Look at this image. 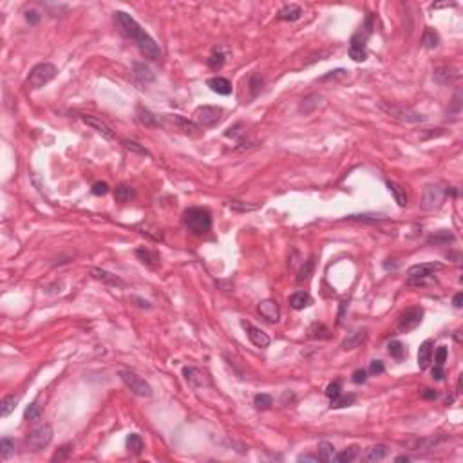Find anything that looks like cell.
Returning <instances> with one entry per match:
<instances>
[{
	"label": "cell",
	"instance_id": "7",
	"mask_svg": "<svg viewBox=\"0 0 463 463\" xmlns=\"http://www.w3.org/2000/svg\"><path fill=\"white\" fill-rule=\"evenodd\" d=\"M447 190H444L440 185H427L422 194V208L424 210H436L442 206Z\"/></svg>",
	"mask_w": 463,
	"mask_h": 463
},
{
	"label": "cell",
	"instance_id": "18",
	"mask_svg": "<svg viewBox=\"0 0 463 463\" xmlns=\"http://www.w3.org/2000/svg\"><path fill=\"white\" fill-rule=\"evenodd\" d=\"M206 85L212 89L214 93L221 94V96H228L232 94V83L230 80L223 78V76H215V78H210L206 82Z\"/></svg>",
	"mask_w": 463,
	"mask_h": 463
},
{
	"label": "cell",
	"instance_id": "45",
	"mask_svg": "<svg viewBox=\"0 0 463 463\" xmlns=\"http://www.w3.org/2000/svg\"><path fill=\"white\" fill-rule=\"evenodd\" d=\"M228 206L232 210H235V212H251V210L257 208L255 205H246L243 201H228Z\"/></svg>",
	"mask_w": 463,
	"mask_h": 463
},
{
	"label": "cell",
	"instance_id": "51",
	"mask_svg": "<svg viewBox=\"0 0 463 463\" xmlns=\"http://www.w3.org/2000/svg\"><path fill=\"white\" fill-rule=\"evenodd\" d=\"M445 360H447V347L440 346L436 349V355H434V362H436V365H444Z\"/></svg>",
	"mask_w": 463,
	"mask_h": 463
},
{
	"label": "cell",
	"instance_id": "25",
	"mask_svg": "<svg viewBox=\"0 0 463 463\" xmlns=\"http://www.w3.org/2000/svg\"><path fill=\"white\" fill-rule=\"evenodd\" d=\"M134 76H136V80H138L141 85H147V83L154 82L152 71L147 66H143V64H136V66H134Z\"/></svg>",
	"mask_w": 463,
	"mask_h": 463
},
{
	"label": "cell",
	"instance_id": "32",
	"mask_svg": "<svg viewBox=\"0 0 463 463\" xmlns=\"http://www.w3.org/2000/svg\"><path fill=\"white\" fill-rule=\"evenodd\" d=\"M18 400H20V397H15V395L4 398V400H2V405H0V413H2V416L4 418L9 416V414L15 411L17 404H18Z\"/></svg>",
	"mask_w": 463,
	"mask_h": 463
},
{
	"label": "cell",
	"instance_id": "46",
	"mask_svg": "<svg viewBox=\"0 0 463 463\" xmlns=\"http://www.w3.org/2000/svg\"><path fill=\"white\" fill-rule=\"evenodd\" d=\"M123 145H125V149H129V150H132V152H138L141 154V156H150V152L147 150L145 147H141L139 143H136V141H131V139H125L123 141Z\"/></svg>",
	"mask_w": 463,
	"mask_h": 463
},
{
	"label": "cell",
	"instance_id": "57",
	"mask_svg": "<svg viewBox=\"0 0 463 463\" xmlns=\"http://www.w3.org/2000/svg\"><path fill=\"white\" fill-rule=\"evenodd\" d=\"M69 450H71V447H62V450H60V452H56V454L53 456V462H56V460H58V462H60V460H64V458L69 454Z\"/></svg>",
	"mask_w": 463,
	"mask_h": 463
},
{
	"label": "cell",
	"instance_id": "9",
	"mask_svg": "<svg viewBox=\"0 0 463 463\" xmlns=\"http://www.w3.org/2000/svg\"><path fill=\"white\" fill-rule=\"evenodd\" d=\"M163 118H165L166 123H170L174 129L181 131V132L186 134V136L199 138V136L203 134V131H201V127H199L198 123H194L192 119H186L183 118V116H179V114H165Z\"/></svg>",
	"mask_w": 463,
	"mask_h": 463
},
{
	"label": "cell",
	"instance_id": "21",
	"mask_svg": "<svg viewBox=\"0 0 463 463\" xmlns=\"http://www.w3.org/2000/svg\"><path fill=\"white\" fill-rule=\"evenodd\" d=\"M320 105H322V96H320V94H310V96H306V98L302 99V103L298 107V113L310 114L313 113L315 109H318Z\"/></svg>",
	"mask_w": 463,
	"mask_h": 463
},
{
	"label": "cell",
	"instance_id": "33",
	"mask_svg": "<svg viewBox=\"0 0 463 463\" xmlns=\"http://www.w3.org/2000/svg\"><path fill=\"white\" fill-rule=\"evenodd\" d=\"M357 456H358V447H349V449H346V450H342V452L335 454L333 460L338 463H351V462L357 460Z\"/></svg>",
	"mask_w": 463,
	"mask_h": 463
},
{
	"label": "cell",
	"instance_id": "40",
	"mask_svg": "<svg viewBox=\"0 0 463 463\" xmlns=\"http://www.w3.org/2000/svg\"><path fill=\"white\" fill-rule=\"evenodd\" d=\"M308 333H310L311 338H328L330 335V331H328V328H326L324 324H318V322H315V324L311 326L310 330H308Z\"/></svg>",
	"mask_w": 463,
	"mask_h": 463
},
{
	"label": "cell",
	"instance_id": "22",
	"mask_svg": "<svg viewBox=\"0 0 463 463\" xmlns=\"http://www.w3.org/2000/svg\"><path fill=\"white\" fill-rule=\"evenodd\" d=\"M387 452H389V449L385 447V445H373V447H369V449L365 450L364 454V462H380V460H384L385 456H387Z\"/></svg>",
	"mask_w": 463,
	"mask_h": 463
},
{
	"label": "cell",
	"instance_id": "6",
	"mask_svg": "<svg viewBox=\"0 0 463 463\" xmlns=\"http://www.w3.org/2000/svg\"><path fill=\"white\" fill-rule=\"evenodd\" d=\"M380 111H384L387 116H393V118L400 119V121H405V123H418V121H425V116L424 114L416 113V111H413V109H405V107H400V105H391V103H385V101H382L380 103Z\"/></svg>",
	"mask_w": 463,
	"mask_h": 463
},
{
	"label": "cell",
	"instance_id": "47",
	"mask_svg": "<svg viewBox=\"0 0 463 463\" xmlns=\"http://www.w3.org/2000/svg\"><path fill=\"white\" fill-rule=\"evenodd\" d=\"M246 131H245V125L243 123H237V125L230 127L228 131H226V138H233V139H239L241 136H245Z\"/></svg>",
	"mask_w": 463,
	"mask_h": 463
},
{
	"label": "cell",
	"instance_id": "13",
	"mask_svg": "<svg viewBox=\"0 0 463 463\" xmlns=\"http://www.w3.org/2000/svg\"><path fill=\"white\" fill-rule=\"evenodd\" d=\"M365 42H367V34L362 36V33H357L351 38L349 44V56L355 62H364L367 58V49H365Z\"/></svg>",
	"mask_w": 463,
	"mask_h": 463
},
{
	"label": "cell",
	"instance_id": "44",
	"mask_svg": "<svg viewBox=\"0 0 463 463\" xmlns=\"http://www.w3.org/2000/svg\"><path fill=\"white\" fill-rule=\"evenodd\" d=\"M223 66H225V54L223 53L217 51V53H214L212 56L208 58V67L214 69V71H215V69H221Z\"/></svg>",
	"mask_w": 463,
	"mask_h": 463
},
{
	"label": "cell",
	"instance_id": "3",
	"mask_svg": "<svg viewBox=\"0 0 463 463\" xmlns=\"http://www.w3.org/2000/svg\"><path fill=\"white\" fill-rule=\"evenodd\" d=\"M56 67L49 62H42V64H36V66L29 71V76H27V85L31 89H42L44 85H47L51 80H54L56 76Z\"/></svg>",
	"mask_w": 463,
	"mask_h": 463
},
{
	"label": "cell",
	"instance_id": "27",
	"mask_svg": "<svg viewBox=\"0 0 463 463\" xmlns=\"http://www.w3.org/2000/svg\"><path fill=\"white\" fill-rule=\"evenodd\" d=\"M311 302H313L311 297L308 295V293H304V291H297V293H293V295L290 297V304L293 310H304V308H308Z\"/></svg>",
	"mask_w": 463,
	"mask_h": 463
},
{
	"label": "cell",
	"instance_id": "59",
	"mask_svg": "<svg viewBox=\"0 0 463 463\" xmlns=\"http://www.w3.org/2000/svg\"><path fill=\"white\" fill-rule=\"evenodd\" d=\"M462 302H463V293H456V297H454V306H456V308H462Z\"/></svg>",
	"mask_w": 463,
	"mask_h": 463
},
{
	"label": "cell",
	"instance_id": "37",
	"mask_svg": "<svg viewBox=\"0 0 463 463\" xmlns=\"http://www.w3.org/2000/svg\"><path fill=\"white\" fill-rule=\"evenodd\" d=\"M15 452V442L11 438H2L0 442V456L2 460H9V456Z\"/></svg>",
	"mask_w": 463,
	"mask_h": 463
},
{
	"label": "cell",
	"instance_id": "30",
	"mask_svg": "<svg viewBox=\"0 0 463 463\" xmlns=\"http://www.w3.org/2000/svg\"><path fill=\"white\" fill-rule=\"evenodd\" d=\"M134 198H136V192L127 185H119L116 186V190H114V199H116L118 203H129V201Z\"/></svg>",
	"mask_w": 463,
	"mask_h": 463
},
{
	"label": "cell",
	"instance_id": "39",
	"mask_svg": "<svg viewBox=\"0 0 463 463\" xmlns=\"http://www.w3.org/2000/svg\"><path fill=\"white\" fill-rule=\"evenodd\" d=\"M438 42H440V38H438V34L434 33V29H427V31L424 33L422 44H424L427 49H434V47L438 46Z\"/></svg>",
	"mask_w": 463,
	"mask_h": 463
},
{
	"label": "cell",
	"instance_id": "15",
	"mask_svg": "<svg viewBox=\"0 0 463 463\" xmlns=\"http://www.w3.org/2000/svg\"><path fill=\"white\" fill-rule=\"evenodd\" d=\"M183 377L192 387H203V385H210V377L205 371L198 369V367H185L183 369Z\"/></svg>",
	"mask_w": 463,
	"mask_h": 463
},
{
	"label": "cell",
	"instance_id": "56",
	"mask_svg": "<svg viewBox=\"0 0 463 463\" xmlns=\"http://www.w3.org/2000/svg\"><path fill=\"white\" fill-rule=\"evenodd\" d=\"M297 462H311V463H318L320 460H318L317 454H302V456L297 458Z\"/></svg>",
	"mask_w": 463,
	"mask_h": 463
},
{
	"label": "cell",
	"instance_id": "28",
	"mask_svg": "<svg viewBox=\"0 0 463 463\" xmlns=\"http://www.w3.org/2000/svg\"><path fill=\"white\" fill-rule=\"evenodd\" d=\"M387 188L391 190L395 201L398 203V206H405L407 205V194H405V188L402 185H398L395 181H387Z\"/></svg>",
	"mask_w": 463,
	"mask_h": 463
},
{
	"label": "cell",
	"instance_id": "35",
	"mask_svg": "<svg viewBox=\"0 0 463 463\" xmlns=\"http://www.w3.org/2000/svg\"><path fill=\"white\" fill-rule=\"evenodd\" d=\"M349 221H362V223H382L385 215L382 214H358V215H347Z\"/></svg>",
	"mask_w": 463,
	"mask_h": 463
},
{
	"label": "cell",
	"instance_id": "42",
	"mask_svg": "<svg viewBox=\"0 0 463 463\" xmlns=\"http://www.w3.org/2000/svg\"><path fill=\"white\" fill-rule=\"evenodd\" d=\"M313 266H315V263H313V259H310V261H306L304 265H302V268L298 270V277H297L298 282H302V281H308V279H310V275H311V273H313Z\"/></svg>",
	"mask_w": 463,
	"mask_h": 463
},
{
	"label": "cell",
	"instance_id": "48",
	"mask_svg": "<svg viewBox=\"0 0 463 463\" xmlns=\"http://www.w3.org/2000/svg\"><path fill=\"white\" fill-rule=\"evenodd\" d=\"M340 395H342V393H340V382H331V384L328 385V389H326V397L333 402V400H337Z\"/></svg>",
	"mask_w": 463,
	"mask_h": 463
},
{
	"label": "cell",
	"instance_id": "17",
	"mask_svg": "<svg viewBox=\"0 0 463 463\" xmlns=\"http://www.w3.org/2000/svg\"><path fill=\"white\" fill-rule=\"evenodd\" d=\"M91 275H93L96 281H101V282L116 286V288H123V286H125V282L119 277H116V275H113V273H109V271L105 270H99V268H91Z\"/></svg>",
	"mask_w": 463,
	"mask_h": 463
},
{
	"label": "cell",
	"instance_id": "60",
	"mask_svg": "<svg viewBox=\"0 0 463 463\" xmlns=\"http://www.w3.org/2000/svg\"><path fill=\"white\" fill-rule=\"evenodd\" d=\"M397 462H405V463H407V462H409V458H407V456H398Z\"/></svg>",
	"mask_w": 463,
	"mask_h": 463
},
{
	"label": "cell",
	"instance_id": "53",
	"mask_svg": "<svg viewBox=\"0 0 463 463\" xmlns=\"http://www.w3.org/2000/svg\"><path fill=\"white\" fill-rule=\"evenodd\" d=\"M369 373L371 375H382L384 373V364L380 360H373L369 365Z\"/></svg>",
	"mask_w": 463,
	"mask_h": 463
},
{
	"label": "cell",
	"instance_id": "38",
	"mask_svg": "<svg viewBox=\"0 0 463 463\" xmlns=\"http://www.w3.org/2000/svg\"><path fill=\"white\" fill-rule=\"evenodd\" d=\"M253 405L257 407V409H270L271 405H273V398L270 397V395H265V393H261V395H257L255 397V400H253Z\"/></svg>",
	"mask_w": 463,
	"mask_h": 463
},
{
	"label": "cell",
	"instance_id": "52",
	"mask_svg": "<svg viewBox=\"0 0 463 463\" xmlns=\"http://www.w3.org/2000/svg\"><path fill=\"white\" fill-rule=\"evenodd\" d=\"M365 380H367V371L365 369H357L353 373V382L355 384H364Z\"/></svg>",
	"mask_w": 463,
	"mask_h": 463
},
{
	"label": "cell",
	"instance_id": "16",
	"mask_svg": "<svg viewBox=\"0 0 463 463\" xmlns=\"http://www.w3.org/2000/svg\"><path fill=\"white\" fill-rule=\"evenodd\" d=\"M259 313L268 320V322H279L281 318V310H279V304L275 300L271 298H266V300H261L257 306Z\"/></svg>",
	"mask_w": 463,
	"mask_h": 463
},
{
	"label": "cell",
	"instance_id": "5",
	"mask_svg": "<svg viewBox=\"0 0 463 463\" xmlns=\"http://www.w3.org/2000/svg\"><path fill=\"white\" fill-rule=\"evenodd\" d=\"M51 440H53V427L44 424V425H40V427H36V429H33L29 434H27L26 445L29 450L38 452V450H42L44 447H47V445L51 444Z\"/></svg>",
	"mask_w": 463,
	"mask_h": 463
},
{
	"label": "cell",
	"instance_id": "36",
	"mask_svg": "<svg viewBox=\"0 0 463 463\" xmlns=\"http://www.w3.org/2000/svg\"><path fill=\"white\" fill-rule=\"evenodd\" d=\"M389 355L393 358H397V360H402V358L407 355V349H405V346L402 344V342H398V340H393L389 346Z\"/></svg>",
	"mask_w": 463,
	"mask_h": 463
},
{
	"label": "cell",
	"instance_id": "49",
	"mask_svg": "<svg viewBox=\"0 0 463 463\" xmlns=\"http://www.w3.org/2000/svg\"><path fill=\"white\" fill-rule=\"evenodd\" d=\"M91 192H93L94 196H105V194L109 192V185H107L105 181H98V183H94L93 185Z\"/></svg>",
	"mask_w": 463,
	"mask_h": 463
},
{
	"label": "cell",
	"instance_id": "2",
	"mask_svg": "<svg viewBox=\"0 0 463 463\" xmlns=\"http://www.w3.org/2000/svg\"><path fill=\"white\" fill-rule=\"evenodd\" d=\"M183 221H185L186 228L196 235H203L212 228V217L205 208H188L183 214Z\"/></svg>",
	"mask_w": 463,
	"mask_h": 463
},
{
	"label": "cell",
	"instance_id": "19",
	"mask_svg": "<svg viewBox=\"0 0 463 463\" xmlns=\"http://www.w3.org/2000/svg\"><path fill=\"white\" fill-rule=\"evenodd\" d=\"M432 360V340H425L418 349V365L420 369H427Z\"/></svg>",
	"mask_w": 463,
	"mask_h": 463
},
{
	"label": "cell",
	"instance_id": "41",
	"mask_svg": "<svg viewBox=\"0 0 463 463\" xmlns=\"http://www.w3.org/2000/svg\"><path fill=\"white\" fill-rule=\"evenodd\" d=\"M355 400H357V398H355V395H347V397H342V395H340V397H338L337 400H333V402H331L330 407H331V409H340V407H347V405H353V404H355Z\"/></svg>",
	"mask_w": 463,
	"mask_h": 463
},
{
	"label": "cell",
	"instance_id": "4",
	"mask_svg": "<svg viewBox=\"0 0 463 463\" xmlns=\"http://www.w3.org/2000/svg\"><path fill=\"white\" fill-rule=\"evenodd\" d=\"M118 375L119 378H121V382L132 391L136 397H143V398L152 397V387L147 384L141 377H138L136 373H132V371H129V369H119Z\"/></svg>",
	"mask_w": 463,
	"mask_h": 463
},
{
	"label": "cell",
	"instance_id": "43",
	"mask_svg": "<svg viewBox=\"0 0 463 463\" xmlns=\"http://www.w3.org/2000/svg\"><path fill=\"white\" fill-rule=\"evenodd\" d=\"M24 418L27 422H36V420L42 418V411H40V407L36 404H31L26 409V413H24Z\"/></svg>",
	"mask_w": 463,
	"mask_h": 463
},
{
	"label": "cell",
	"instance_id": "10",
	"mask_svg": "<svg viewBox=\"0 0 463 463\" xmlns=\"http://www.w3.org/2000/svg\"><path fill=\"white\" fill-rule=\"evenodd\" d=\"M422 318H424V310L422 308H411V310L402 313L397 330L400 333H409V331L416 330L418 326L422 324Z\"/></svg>",
	"mask_w": 463,
	"mask_h": 463
},
{
	"label": "cell",
	"instance_id": "50",
	"mask_svg": "<svg viewBox=\"0 0 463 463\" xmlns=\"http://www.w3.org/2000/svg\"><path fill=\"white\" fill-rule=\"evenodd\" d=\"M250 87H251V93H253V96H255V94L261 91V87H263V78H261L259 74H251Z\"/></svg>",
	"mask_w": 463,
	"mask_h": 463
},
{
	"label": "cell",
	"instance_id": "34",
	"mask_svg": "<svg viewBox=\"0 0 463 463\" xmlns=\"http://www.w3.org/2000/svg\"><path fill=\"white\" fill-rule=\"evenodd\" d=\"M143 447H145V444H143V440H141L139 434H131L127 438V449L131 450L132 454H141Z\"/></svg>",
	"mask_w": 463,
	"mask_h": 463
},
{
	"label": "cell",
	"instance_id": "12",
	"mask_svg": "<svg viewBox=\"0 0 463 463\" xmlns=\"http://www.w3.org/2000/svg\"><path fill=\"white\" fill-rule=\"evenodd\" d=\"M241 324H243V328H245L246 335H248V338H250V342L255 346V347L265 349V347L270 346L271 340H270V337H268V333H265L261 328H255V326L250 324V322H246V320H243Z\"/></svg>",
	"mask_w": 463,
	"mask_h": 463
},
{
	"label": "cell",
	"instance_id": "8",
	"mask_svg": "<svg viewBox=\"0 0 463 463\" xmlns=\"http://www.w3.org/2000/svg\"><path fill=\"white\" fill-rule=\"evenodd\" d=\"M438 270H442L440 263H424V265H414L407 270L409 284H424V281L430 275H434Z\"/></svg>",
	"mask_w": 463,
	"mask_h": 463
},
{
	"label": "cell",
	"instance_id": "14",
	"mask_svg": "<svg viewBox=\"0 0 463 463\" xmlns=\"http://www.w3.org/2000/svg\"><path fill=\"white\" fill-rule=\"evenodd\" d=\"M80 119H82V121H83L87 127H91V129H94V131H96L98 134H101V136H103L105 139H114V131L109 125H107L105 121H101L99 118L82 114V116H80Z\"/></svg>",
	"mask_w": 463,
	"mask_h": 463
},
{
	"label": "cell",
	"instance_id": "1",
	"mask_svg": "<svg viewBox=\"0 0 463 463\" xmlns=\"http://www.w3.org/2000/svg\"><path fill=\"white\" fill-rule=\"evenodd\" d=\"M114 18H116V22H118L121 33L125 34L127 38H131L136 42L139 53L143 54L145 58L158 60L159 56H161V49H159V46L156 44V40L147 33L145 29L139 26L138 22H136L131 15L125 13V11H116V13H114Z\"/></svg>",
	"mask_w": 463,
	"mask_h": 463
},
{
	"label": "cell",
	"instance_id": "23",
	"mask_svg": "<svg viewBox=\"0 0 463 463\" xmlns=\"http://www.w3.org/2000/svg\"><path fill=\"white\" fill-rule=\"evenodd\" d=\"M136 114H138V119L141 125L145 127H150V129H156V127H159V121L158 118L154 116L149 109H145V107L138 105V111H136Z\"/></svg>",
	"mask_w": 463,
	"mask_h": 463
},
{
	"label": "cell",
	"instance_id": "55",
	"mask_svg": "<svg viewBox=\"0 0 463 463\" xmlns=\"http://www.w3.org/2000/svg\"><path fill=\"white\" fill-rule=\"evenodd\" d=\"M444 377H445L444 365H434V367H432V378H434V380H444Z\"/></svg>",
	"mask_w": 463,
	"mask_h": 463
},
{
	"label": "cell",
	"instance_id": "26",
	"mask_svg": "<svg viewBox=\"0 0 463 463\" xmlns=\"http://www.w3.org/2000/svg\"><path fill=\"white\" fill-rule=\"evenodd\" d=\"M365 331L364 330H357L353 331V333H349L347 335V338H346L344 342H342V347L344 349H353V347H357V346H360L362 342L365 340Z\"/></svg>",
	"mask_w": 463,
	"mask_h": 463
},
{
	"label": "cell",
	"instance_id": "54",
	"mask_svg": "<svg viewBox=\"0 0 463 463\" xmlns=\"http://www.w3.org/2000/svg\"><path fill=\"white\" fill-rule=\"evenodd\" d=\"M26 20L31 24V26H36L40 20V15L34 11V9H29V11H26Z\"/></svg>",
	"mask_w": 463,
	"mask_h": 463
},
{
	"label": "cell",
	"instance_id": "31",
	"mask_svg": "<svg viewBox=\"0 0 463 463\" xmlns=\"http://www.w3.org/2000/svg\"><path fill=\"white\" fill-rule=\"evenodd\" d=\"M452 241H454V235L447 230H442V232H436L434 235H430L427 243H429V245H447V243H452Z\"/></svg>",
	"mask_w": 463,
	"mask_h": 463
},
{
	"label": "cell",
	"instance_id": "58",
	"mask_svg": "<svg viewBox=\"0 0 463 463\" xmlns=\"http://www.w3.org/2000/svg\"><path fill=\"white\" fill-rule=\"evenodd\" d=\"M422 397L425 398V400H432V398H436L438 397V393L434 389H425V393L422 395Z\"/></svg>",
	"mask_w": 463,
	"mask_h": 463
},
{
	"label": "cell",
	"instance_id": "20",
	"mask_svg": "<svg viewBox=\"0 0 463 463\" xmlns=\"http://www.w3.org/2000/svg\"><path fill=\"white\" fill-rule=\"evenodd\" d=\"M302 7L297 6V4H290V6H284L281 11H279L277 18L279 20H286V22H295L302 17Z\"/></svg>",
	"mask_w": 463,
	"mask_h": 463
},
{
	"label": "cell",
	"instance_id": "24",
	"mask_svg": "<svg viewBox=\"0 0 463 463\" xmlns=\"http://www.w3.org/2000/svg\"><path fill=\"white\" fill-rule=\"evenodd\" d=\"M136 255H138L145 265H149L150 268H156L159 265V253L154 250H149V248H138L136 250Z\"/></svg>",
	"mask_w": 463,
	"mask_h": 463
},
{
	"label": "cell",
	"instance_id": "11",
	"mask_svg": "<svg viewBox=\"0 0 463 463\" xmlns=\"http://www.w3.org/2000/svg\"><path fill=\"white\" fill-rule=\"evenodd\" d=\"M223 116V109L214 105H203L196 109V119L199 121V127H214L219 123Z\"/></svg>",
	"mask_w": 463,
	"mask_h": 463
},
{
	"label": "cell",
	"instance_id": "29",
	"mask_svg": "<svg viewBox=\"0 0 463 463\" xmlns=\"http://www.w3.org/2000/svg\"><path fill=\"white\" fill-rule=\"evenodd\" d=\"M317 456L320 462H331L335 458V447L330 442H320L317 447Z\"/></svg>",
	"mask_w": 463,
	"mask_h": 463
}]
</instances>
